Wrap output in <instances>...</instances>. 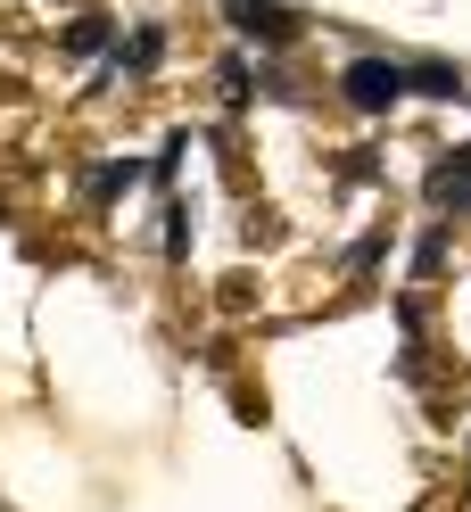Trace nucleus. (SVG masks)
Returning a JSON list of instances; mask_svg holds the SVG:
<instances>
[{"label":"nucleus","mask_w":471,"mask_h":512,"mask_svg":"<svg viewBox=\"0 0 471 512\" xmlns=\"http://www.w3.org/2000/svg\"><path fill=\"white\" fill-rule=\"evenodd\" d=\"M397 91H405V75L389 67V58H356L348 67V100L356 108H397Z\"/></svg>","instance_id":"1"},{"label":"nucleus","mask_w":471,"mask_h":512,"mask_svg":"<svg viewBox=\"0 0 471 512\" xmlns=\"http://www.w3.org/2000/svg\"><path fill=\"white\" fill-rule=\"evenodd\" d=\"M430 190H438V199H471V157H455V166H438V174H430Z\"/></svg>","instance_id":"3"},{"label":"nucleus","mask_w":471,"mask_h":512,"mask_svg":"<svg viewBox=\"0 0 471 512\" xmlns=\"http://www.w3.org/2000/svg\"><path fill=\"white\" fill-rule=\"evenodd\" d=\"M232 17H240V34H265V42L290 34V17H281L273 0H232Z\"/></svg>","instance_id":"2"}]
</instances>
